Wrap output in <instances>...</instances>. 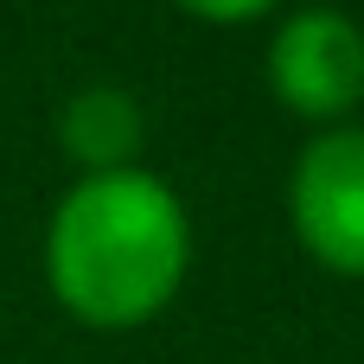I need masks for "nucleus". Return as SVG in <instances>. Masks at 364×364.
<instances>
[{
    "label": "nucleus",
    "mask_w": 364,
    "mask_h": 364,
    "mask_svg": "<svg viewBox=\"0 0 364 364\" xmlns=\"http://www.w3.org/2000/svg\"><path fill=\"white\" fill-rule=\"evenodd\" d=\"M58 141L83 173H122V166H134V154L147 141V115L128 90L90 83L58 109Z\"/></svg>",
    "instance_id": "20e7f679"
},
{
    "label": "nucleus",
    "mask_w": 364,
    "mask_h": 364,
    "mask_svg": "<svg viewBox=\"0 0 364 364\" xmlns=\"http://www.w3.org/2000/svg\"><path fill=\"white\" fill-rule=\"evenodd\" d=\"M186 13H198V19H211V26H237V19H256V13H269L275 0H179Z\"/></svg>",
    "instance_id": "39448f33"
},
{
    "label": "nucleus",
    "mask_w": 364,
    "mask_h": 364,
    "mask_svg": "<svg viewBox=\"0 0 364 364\" xmlns=\"http://www.w3.org/2000/svg\"><path fill=\"white\" fill-rule=\"evenodd\" d=\"M192 262V224L179 192L147 173H83L45 224V288L51 301L96 326L128 333L147 326L186 282Z\"/></svg>",
    "instance_id": "f257e3e1"
},
{
    "label": "nucleus",
    "mask_w": 364,
    "mask_h": 364,
    "mask_svg": "<svg viewBox=\"0 0 364 364\" xmlns=\"http://www.w3.org/2000/svg\"><path fill=\"white\" fill-rule=\"evenodd\" d=\"M288 224L320 269L364 282V128H326L301 147Z\"/></svg>",
    "instance_id": "f03ea898"
},
{
    "label": "nucleus",
    "mask_w": 364,
    "mask_h": 364,
    "mask_svg": "<svg viewBox=\"0 0 364 364\" xmlns=\"http://www.w3.org/2000/svg\"><path fill=\"white\" fill-rule=\"evenodd\" d=\"M269 90L307 115L339 122L364 102V26L339 6H301L269 38Z\"/></svg>",
    "instance_id": "7ed1b4c3"
}]
</instances>
